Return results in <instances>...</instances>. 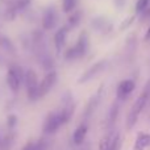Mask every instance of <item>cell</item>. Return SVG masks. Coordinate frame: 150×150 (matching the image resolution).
Here are the masks:
<instances>
[{
    "label": "cell",
    "mask_w": 150,
    "mask_h": 150,
    "mask_svg": "<svg viewBox=\"0 0 150 150\" xmlns=\"http://www.w3.org/2000/svg\"><path fill=\"white\" fill-rule=\"evenodd\" d=\"M149 99H150V79L148 80L144 91L141 92V95L138 96V99L136 100L132 109H130L129 113H128V117H127V129L128 130H130L136 125V122H137V120H138V116H140V113L142 112V109L145 108V105L148 104Z\"/></svg>",
    "instance_id": "cell-1"
},
{
    "label": "cell",
    "mask_w": 150,
    "mask_h": 150,
    "mask_svg": "<svg viewBox=\"0 0 150 150\" xmlns=\"http://www.w3.org/2000/svg\"><path fill=\"white\" fill-rule=\"evenodd\" d=\"M25 82L26 87H28V95L32 100H36L40 98L38 93V84H37V75L33 70H28L25 74Z\"/></svg>",
    "instance_id": "cell-2"
},
{
    "label": "cell",
    "mask_w": 150,
    "mask_h": 150,
    "mask_svg": "<svg viewBox=\"0 0 150 150\" xmlns=\"http://www.w3.org/2000/svg\"><path fill=\"white\" fill-rule=\"evenodd\" d=\"M57 82V73L54 70H50L49 73L45 75V78L42 79L41 84L38 86V93L40 96H44L52 90V87Z\"/></svg>",
    "instance_id": "cell-3"
},
{
    "label": "cell",
    "mask_w": 150,
    "mask_h": 150,
    "mask_svg": "<svg viewBox=\"0 0 150 150\" xmlns=\"http://www.w3.org/2000/svg\"><path fill=\"white\" fill-rule=\"evenodd\" d=\"M59 127H62V121H61V117H59V112L58 113H50L49 116H47L46 121H45L44 124V130L45 133H47V134H52V133H55L58 129H59Z\"/></svg>",
    "instance_id": "cell-4"
},
{
    "label": "cell",
    "mask_w": 150,
    "mask_h": 150,
    "mask_svg": "<svg viewBox=\"0 0 150 150\" xmlns=\"http://www.w3.org/2000/svg\"><path fill=\"white\" fill-rule=\"evenodd\" d=\"M104 67H105V61H99V62H96V63H93L92 66H91L90 69H88L86 73H83V75L79 78V80H78V83H86V82H88L90 79H92L93 76H96L100 71H103L104 70Z\"/></svg>",
    "instance_id": "cell-5"
},
{
    "label": "cell",
    "mask_w": 150,
    "mask_h": 150,
    "mask_svg": "<svg viewBox=\"0 0 150 150\" xmlns=\"http://www.w3.org/2000/svg\"><path fill=\"white\" fill-rule=\"evenodd\" d=\"M134 88H136L134 80H132V79L122 80L119 84V87H117V98H119L120 100H125V99L134 91Z\"/></svg>",
    "instance_id": "cell-6"
},
{
    "label": "cell",
    "mask_w": 150,
    "mask_h": 150,
    "mask_svg": "<svg viewBox=\"0 0 150 150\" xmlns=\"http://www.w3.org/2000/svg\"><path fill=\"white\" fill-rule=\"evenodd\" d=\"M55 23H57V13L54 8H47L42 16V26L45 30H50L55 26Z\"/></svg>",
    "instance_id": "cell-7"
},
{
    "label": "cell",
    "mask_w": 150,
    "mask_h": 150,
    "mask_svg": "<svg viewBox=\"0 0 150 150\" xmlns=\"http://www.w3.org/2000/svg\"><path fill=\"white\" fill-rule=\"evenodd\" d=\"M87 47H88V38H87V34H86V32H83V33L79 36V38H78L76 45L73 46L76 58L83 57V55L86 54V52H87Z\"/></svg>",
    "instance_id": "cell-8"
},
{
    "label": "cell",
    "mask_w": 150,
    "mask_h": 150,
    "mask_svg": "<svg viewBox=\"0 0 150 150\" xmlns=\"http://www.w3.org/2000/svg\"><path fill=\"white\" fill-rule=\"evenodd\" d=\"M20 82H21L20 69H17V67L9 69V71H8V84H9V87L12 88L13 91H17L18 86H20Z\"/></svg>",
    "instance_id": "cell-9"
},
{
    "label": "cell",
    "mask_w": 150,
    "mask_h": 150,
    "mask_svg": "<svg viewBox=\"0 0 150 150\" xmlns=\"http://www.w3.org/2000/svg\"><path fill=\"white\" fill-rule=\"evenodd\" d=\"M67 32H69L67 26H62V28L58 29L57 33H55V36H54V44H55V49H57L58 52H61V50L65 47Z\"/></svg>",
    "instance_id": "cell-10"
},
{
    "label": "cell",
    "mask_w": 150,
    "mask_h": 150,
    "mask_svg": "<svg viewBox=\"0 0 150 150\" xmlns=\"http://www.w3.org/2000/svg\"><path fill=\"white\" fill-rule=\"evenodd\" d=\"M150 145V136L146 133H138L133 150H145Z\"/></svg>",
    "instance_id": "cell-11"
},
{
    "label": "cell",
    "mask_w": 150,
    "mask_h": 150,
    "mask_svg": "<svg viewBox=\"0 0 150 150\" xmlns=\"http://www.w3.org/2000/svg\"><path fill=\"white\" fill-rule=\"evenodd\" d=\"M87 130H88V127L86 122L80 124L79 127L76 128V130H75V133H74V144L75 145L83 144V141H84V138H86V134H87Z\"/></svg>",
    "instance_id": "cell-12"
},
{
    "label": "cell",
    "mask_w": 150,
    "mask_h": 150,
    "mask_svg": "<svg viewBox=\"0 0 150 150\" xmlns=\"http://www.w3.org/2000/svg\"><path fill=\"white\" fill-rule=\"evenodd\" d=\"M98 104H99V96H98V95L93 96L92 99H90V101H88L87 107H86V109H84V115H83V119H84V122H86V120H87L88 117H90L91 115L93 113V111L96 109Z\"/></svg>",
    "instance_id": "cell-13"
},
{
    "label": "cell",
    "mask_w": 150,
    "mask_h": 150,
    "mask_svg": "<svg viewBox=\"0 0 150 150\" xmlns=\"http://www.w3.org/2000/svg\"><path fill=\"white\" fill-rule=\"evenodd\" d=\"M117 115H119V103H113V105L109 109V113H108V128L111 129L112 127L115 125L116 122V119H117Z\"/></svg>",
    "instance_id": "cell-14"
},
{
    "label": "cell",
    "mask_w": 150,
    "mask_h": 150,
    "mask_svg": "<svg viewBox=\"0 0 150 150\" xmlns=\"http://www.w3.org/2000/svg\"><path fill=\"white\" fill-rule=\"evenodd\" d=\"M92 28L95 29V30L100 32V30H104V29L109 28V25L103 17H96L92 20Z\"/></svg>",
    "instance_id": "cell-15"
},
{
    "label": "cell",
    "mask_w": 150,
    "mask_h": 150,
    "mask_svg": "<svg viewBox=\"0 0 150 150\" xmlns=\"http://www.w3.org/2000/svg\"><path fill=\"white\" fill-rule=\"evenodd\" d=\"M80 18H82V13H80V12H74L73 15L69 17L67 26H69V28H75V26L80 23Z\"/></svg>",
    "instance_id": "cell-16"
},
{
    "label": "cell",
    "mask_w": 150,
    "mask_h": 150,
    "mask_svg": "<svg viewBox=\"0 0 150 150\" xmlns=\"http://www.w3.org/2000/svg\"><path fill=\"white\" fill-rule=\"evenodd\" d=\"M0 46L8 53H15V47H13L12 42H11L8 38H5V37H1V38H0Z\"/></svg>",
    "instance_id": "cell-17"
},
{
    "label": "cell",
    "mask_w": 150,
    "mask_h": 150,
    "mask_svg": "<svg viewBox=\"0 0 150 150\" xmlns=\"http://www.w3.org/2000/svg\"><path fill=\"white\" fill-rule=\"evenodd\" d=\"M62 7H63V12L66 13L71 12L76 7V0H62Z\"/></svg>",
    "instance_id": "cell-18"
},
{
    "label": "cell",
    "mask_w": 150,
    "mask_h": 150,
    "mask_svg": "<svg viewBox=\"0 0 150 150\" xmlns=\"http://www.w3.org/2000/svg\"><path fill=\"white\" fill-rule=\"evenodd\" d=\"M109 150H120V136L119 133L109 138Z\"/></svg>",
    "instance_id": "cell-19"
},
{
    "label": "cell",
    "mask_w": 150,
    "mask_h": 150,
    "mask_svg": "<svg viewBox=\"0 0 150 150\" xmlns=\"http://www.w3.org/2000/svg\"><path fill=\"white\" fill-rule=\"evenodd\" d=\"M134 16H128L127 18H125L124 21H122L121 24H120V30H125V29H128L130 25L133 24V21H134Z\"/></svg>",
    "instance_id": "cell-20"
},
{
    "label": "cell",
    "mask_w": 150,
    "mask_h": 150,
    "mask_svg": "<svg viewBox=\"0 0 150 150\" xmlns=\"http://www.w3.org/2000/svg\"><path fill=\"white\" fill-rule=\"evenodd\" d=\"M150 0H138L137 4H136V11L137 12H144V11L148 8Z\"/></svg>",
    "instance_id": "cell-21"
},
{
    "label": "cell",
    "mask_w": 150,
    "mask_h": 150,
    "mask_svg": "<svg viewBox=\"0 0 150 150\" xmlns=\"http://www.w3.org/2000/svg\"><path fill=\"white\" fill-rule=\"evenodd\" d=\"M99 150H109V136H104L99 142Z\"/></svg>",
    "instance_id": "cell-22"
},
{
    "label": "cell",
    "mask_w": 150,
    "mask_h": 150,
    "mask_svg": "<svg viewBox=\"0 0 150 150\" xmlns=\"http://www.w3.org/2000/svg\"><path fill=\"white\" fill-rule=\"evenodd\" d=\"M115 3H116V7H121V5H124L125 0H115Z\"/></svg>",
    "instance_id": "cell-23"
},
{
    "label": "cell",
    "mask_w": 150,
    "mask_h": 150,
    "mask_svg": "<svg viewBox=\"0 0 150 150\" xmlns=\"http://www.w3.org/2000/svg\"><path fill=\"white\" fill-rule=\"evenodd\" d=\"M144 16H146V17H150V8H149V9L144 11Z\"/></svg>",
    "instance_id": "cell-24"
},
{
    "label": "cell",
    "mask_w": 150,
    "mask_h": 150,
    "mask_svg": "<svg viewBox=\"0 0 150 150\" xmlns=\"http://www.w3.org/2000/svg\"><path fill=\"white\" fill-rule=\"evenodd\" d=\"M24 150H33V145H32V144H29V145L26 146V148L24 149Z\"/></svg>",
    "instance_id": "cell-25"
},
{
    "label": "cell",
    "mask_w": 150,
    "mask_h": 150,
    "mask_svg": "<svg viewBox=\"0 0 150 150\" xmlns=\"http://www.w3.org/2000/svg\"><path fill=\"white\" fill-rule=\"evenodd\" d=\"M150 38V26H149V30H148V33H146V40H149Z\"/></svg>",
    "instance_id": "cell-26"
}]
</instances>
